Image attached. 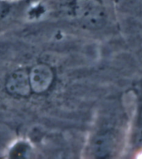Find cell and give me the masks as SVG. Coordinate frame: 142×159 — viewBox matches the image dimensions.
Masks as SVG:
<instances>
[{
	"label": "cell",
	"instance_id": "obj_2",
	"mask_svg": "<svg viewBox=\"0 0 142 159\" xmlns=\"http://www.w3.org/2000/svg\"><path fill=\"white\" fill-rule=\"evenodd\" d=\"M5 89L14 97L25 98L31 94L28 68H19L11 73L6 80Z\"/></svg>",
	"mask_w": 142,
	"mask_h": 159
},
{
	"label": "cell",
	"instance_id": "obj_1",
	"mask_svg": "<svg viewBox=\"0 0 142 159\" xmlns=\"http://www.w3.org/2000/svg\"><path fill=\"white\" fill-rule=\"evenodd\" d=\"M31 93H45L52 87L55 79L53 68L47 63H37L28 68Z\"/></svg>",
	"mask_w": 142,
	"mask_h": 159
}]
</instances>
